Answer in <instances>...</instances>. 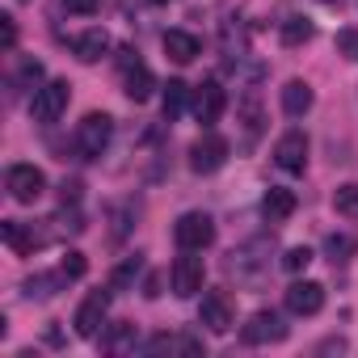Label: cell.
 Listing matches in <instances>:
<instances>
[{
  "label": "cell",
  "instance_id": "6da1fadb",
  "mask_svg": "<svg viewBox=\"0 0 358 358\" xmlns=\"http://www.w3.org/2000/svg\"><path fill=\"white\" fill-rule=\"evenodd\" d=\"M173 241H177V249L203 253V249L215 241V220H211V215H203V211H186L182 220L173 224Z\"/></svg>",
  "mask_w": 358,
  "mask_h": 358
},
{
  "label": "cell",
  "instance_id": "7a4b0ae2",
  "mask_svg": "<svg viewBox=\"0 0 358 358\" xmlns=\"http://www.w3.org/2000/svg\"><path fill=\"white\" fill-rule=\"evenodd\" d=\"M110 135H114V118L110 114H85V122L76 127V152L85 160H97L110 148Z\"/></svg>",
  "mask_w": 358,
  "mask_h": 358
},
{
  "label": "cell",
  "instance_id": "3957f363",
  "mask_svg": "<svg viewBox=\"0 0 358 358\" xmlns=\"http://www.w3.org/2000/svg\"><path fill=\"white\" fill-rule=\"evenodd\" d=\"M68 97H72L68 80H47L43 89H34V97H30V114H34V122H59L64 110H68Z\"/></svg>",
  "mask_w": 358,
  "mask_h": 358
},
{
  "label": "cell",
  "instance_id": "277c9868",
  "mask_svg": "<svg viewBox=\"0 0 358 358\" xmlns=\"http://www.w3.org/2000/svg\"><path fill=\"white\" fill-rule=\"evenodd\" d=\"M169 282H173V295H182V299L199 295L203 282H207V266H203V257H194L190 249H182V257H177L173 270H169Z\"/></svg>",
  "mask_w": 358,
  "mask_h": 358
},
{
  "label": "cell",
  "instance_id": "5b68a950",
  "mask_svg": "<svg viewBox=\"0 0 358 358\" xmlns=\"http://www.w3.org/2000/svg\"><path fill=\"white\" fill-rule=\"evenodd\" d=\"M241 337H245L249 345H270V341H282V337H287V320H282L278 312L262 308V312H253V316H249V324L241 329Z\"/></svg>",
  "mask_w": 358,
  "mask_h": 358
},
{
  "label": "cell",
  "instance_id": "8992f818",
  "mask_svg": "<svg viewBox=\"0 0 358 358\" xmlns=\"http://www.w3.org/2000/svg\"><path fill=\"white\" fill-rule=\"evenodd\" d=\"M5 182H9V194H13L17 203H38L43 190H47V177H43V169H34V164H13Z\"/></svg>",
  "mask_w": 358,
  "mask_h": 358
},
{
  "label": "cell",
  "instance_id": "52a82bcc",
  "mask_svg": "<svg viewBox=\"0 0 358 358\" xmlns=\"http://www.w3.org/2000/svg\"><path fill=\"white\" fill-rule=\"evenodd\" d=\"M224 160H228V139L215 135V131H207V135L190 148V169H194V173H215Z\"/></svg>",
  "mask_w": 358,
  "mask_h": 358
},
{
  "label": "cell",
  "instance_id": "ba28073f",
  "mask_svg": "<svg viewBox=\"0 0 358 358\" xmlns=\"http://www.w3.org/2000/svg\"><path fill=\"white\" fill-rule=\"evenodd\" d=\"M224 106H228V93H224V85H220V80H203V85L194 89V118H199L203 127L220 122Z\"/></svg>",
  "mask_w": 358,
  "mask_h": 358
},
{
  "label": "cell",
  "instance_id": "9c48e42d",
  "mask_svg": "<svg viewBox=\"0 0 358 358\" xmlns=\"http://www.w3.org/2000/svg\"><path fill=\"white\" fill-rule=\"evenodd\" d=\"M324 308V287L303 278V282H291L287 287V312L291 316H316Z\"/></svg>",
  "mask_w": 358,
  "mask_h": 358
},
{
  "label": "cell",
  "instance_id": "30bf717a",
  "mask_svg": "<svg viewBox=\"0 0 358 358\" xmlns=\"http://www.w3.org/2000/svg\"><path fill=\"white\" fill-rule=\"evenodd\" d=\"M106 312H110V291H93L80 308H76V333L80 337H97L101 333V324H106Z\"/></svg>",
  "mask_w": 358,
  "mask_h": 358
},
{
  "label": "cell",
  "instance_id": "8fae6325",
  "mask_svg": "<svg viewBox=\"0 0 358 358\" xmlns=\"http://www.w3.org/2000/svg\"><path fill=\"white\" fill-rule=\"evenodd\" d=\"M274 160H278V169H287V173H303V169H308V135H303V131H287V135L274 143Z\"/></svg>",
  "mask_w": 358,
  "mask_h": 358
},
{
  "label": "cell",
  "instance_id": "7c38bea8",
  "mask_svg": "<svg viewBox=\"0 0 358 358\" xmlns=\"http://www.w3.org/2000/svg\"><path fill=\"white\" fill-rule=\"evenodd\" d=\"M199 320L211 333H228L232 329V299H228V291H207L203 303H199Z\"/></svg>",
  "mask_w": 358,
  "mask_h": 358
},
{
  "label": "cell",
  "instance_id": "4fadbf2b",
  "mask_svg": "<svg viewBox=\"0 0 358 358\" xmlns=\"http://www.w3.org/2000/svg\"><path fill=\"white\" fill-rule=\"evenodd\" d=\"M164 55H169L173 64H194V59L203 55V43H199L190 30H169V34H164Z\"/></svg>",
  "mask_w": 358,
  "mask_h": 358
},
{
  "label": "cell",
  "instance_id": "5bb4252c",
  "mask_svg": "<svg viewBox=\"0 0 358 358\" xmlns=\"http://www.w3.org/2000/svg\"><path fill=\"white\" fill-rule=\"evenodd\" d=\"M0 236H5V245H9L13 253H22V257H30V253H34V249L47 241L43 232H34L30 224H17V220H9L5 228H0Z\"/></svg>",
  "mask_w": 358,
  "mask_h": 358
},
{
  "label": "cell",
  "instance_id": "9a60e30c",
  "mask_svg": "<svg viewBox=\"0 0 358 358\" xmlns=\"http://www.w3.org/2000/svg\"><path fill=\"white\" fill-rule=\"evenodd\" d=\"M262 215H266L270 224L291 220V215H295V194H291V190H282V186H270V190H266V199H262Z\"/></svg>",
  "mask_w": 358,
  "mask_h": 358
},
{
  "label": "cell",
  "instance_id": "2e32d148",
  "mask_svg": "<svg viewBox=\"0 0 358 358\" xmlns=\"http://www.w3.org/2000/svg\"><path fill=\"white\" fill-rule=\"evenodd\" d=\"M148 354H203V341L186 333H160L148 341Z\"/></svg>",
  "mask_w": 358,
  "mask_h": 358
},
{
  "label": "cell",
  "instance_id": "e0dca14e",
  "mask_svg": "<svg viewBox=\"0 0 358 358\" xmlns=\"http://www.w3.org/2000/svg\"><path fill=\"white\" fill-rule=\"evenodd\" d=\"M312 101H316L312 85H303V80H287V85H282V110H287L291 118H303V114L312 110Z\"/></svg>",
  "mask_w": 358,
  "mask_h": 358
},
{
  "label": "cell",
  "instance_id": "ac0fdd59",
  "mask_svg": "<svg viewBox=\"0 0 358 358\" xmlns=\"http://www.w3.org/2000/svg\"><path fill=\"white\" fill-rule=\"evenodd\" d=\"M72 47H76V55H80L85 64H97V59L110 51V34H106L101 26H93V30H85L80 38H72Z\"/></svg>",
  "mask_w": 358,
  "mask_h": 358
},
{
  "label": "cell",
  "instance_id": "d6986e66",
  "mask_svg": "<svg viewBox=\"0 0 358 358\" xmlns=\"http://www.w3.org/2000/svg\"><path fill=\"white\" fill-rule=\"evenodd\" d=\"M122 85H127L122 93H127V97L139 106V101H148V97H152V89H156V76H152L143 64H131V68H127V76H122Z\"/></svg>",
  "mask_w": 358,
  "mask_h": 358
},
{
  "label": "cell",
  "instance_id": "ffe728a7",
  "mask_svg": "<svg viewBox=\"0 0 358 358\" xmlns=\"http://www.w3.org/2000/svg\"><path fill=\"white\" fill-rule=\"evenodd\" d=\"M186 101H190V85H186V80H169V85H164V118H169V122L182 118Z\"/></svg>",
  "mask_w": 358,
  "mask_h": 358
},
{
  "label": "cell",
  "instance_id": "44dd1931",
  "mask_svg": "<svg viewBox=\"0 0 358 358\" xmlns=\"http://www.w3.org/2000/svg\"><path fill=\"white\" fill-rule=\"evenodd\" d=\"M278 34H282V43H287V47H303V43L312 38V22H308V17H299V13H291V17L278 26Z\"/></svg>",
  "mask_w": 358,
  "mask_h": 358
},
{
  "label": "cell",
  "instance_id": "7402d4cb",
  "mask_svg": "<svg viewBox=\"0 0 358 358\" xmlns=\"http://www.w3.org/2000/svg\"><path fill=\"white\" fill-rule=\"evenodd\" d=\"M59 282H68V278L64 274H34V278H26V295L30 299H51Z\"/></svg>",
  "mask_w": 358,
  "mask_h": 358
},
{
  "label": "cell",
  "instance_id": "603a6c76",
  "mask_svg": "<svg viewBox=\"0 0 358 358\" xmlns=\"http://www.w3.org/2000/svg\"><path fill=\"white\" fill-rule=\"evenodd\" d=\"M354 249H358V245H354V236H337V232H333V236H324V253H329V262H333V266L350 262V257H354Z\"/></svg>",
  "mask_w": 358,
  "mask_h": 358
},
{
  "label": "cell",
  "instance_id": "cb8c5ba5",
  "mask_svg": "<svg viewBox=\"0 0 358 358\" xmlns=\"http://www.w3.org/2000/svg\"><path fill=\"white\" fill-rule=\"evenodd\" d=\"M333 207H337V215H345V220H358V186L350 182V186H337V194H333Z\"/></svg>",
  "mask_w": 358,
  "mask_h": 358
},
{
  "label": "cell",
  "instance_id": "d4e9b609",
  "mask_svg": "<svg viewBox=\"0 0 358 358\" xmlns=\"http://www.w3.org/2000/svg\"><path fill=\"white\" fill-rule=\"evenodd\" d=\"M139 266H143V262H139V253H135V257H127V262H122V266H118V270L110 274V291H127V287L135 282Z\"/></svg>",
  "mask_w": 358,
  "mask_h": 358
},
{
  "label": "cell",
  "instance_id": "484cf974",
  "mask_svg": "<svg viewBox=\"0 0 358 358\" xmlns=\"http://www.w3.org/2000/svg\"><path fill=\"white\" fill-rule=\"evenodd\" d=\"M308 266H312V249H308V245H295V249L282 253V270H287V274H303Z\"/></svg>",
  "mask_w": 358,
  "mask_h": 358
},
{
  "label": "cell",
  "instance_id": "4316f807",
  "mask_svg": "<svg viewBox=\"0 0 358 358\" xmlns=\"http://www.w3.org/2000/svg\"><path fill=\"white\" fill-rule=\"evenodd\" d=\"M85 270H89V262H85V253H68V257H64V266H59V274H64L68 282H72V278H80Z\"/></svg>",
  "mask_w": 358,
  "mask_h": 358
},
{
  "label": "cell",
  "instance_id": "83f0119b",
  "mask_svg": "<svg viewBox=\"0 0 358 358\" xmlns=\"http://www.w3.org/2000/svg\"><path fill=\"white\" fill-rule=\"evenodd\" d=\"M337 51L358 64V30H337Z\"/></svg>",
  "mask_w": 358,
  "mask_h": 358
},
{
  "label": "cell",
  "instance_id": "f1b7e54d",
  "mask_svg": "<svg viewBox=\"0 0 358 358\" xmlns=\"http://www.w3.org/2000/svg\"><path fill=\"white\" fill-rule=\"evenodd\" d=\"M0 47H5V51H13L17 47V22L5 13V17H0Z\"/></svg>",
  "mask_w": 358,
  "mask_h": 358
},
{
  "label": "cell",
  "instance_id": "f546056e",
  "mask_svg": "<svg viewBox=\"0 0 358 358\" xmlns=\"http://www.w3.org/2000/svg\"><path fill=\"white\" fill-rule=\"evenodd\" d=\"M64 9H68V13H80V17H89V13H97V0H64Z\"/></svg>",
  "mask_w": 358,
  "mask_h": 358
},
{
  "label": "cell",
  "instance_id": "4dcf8cb0",
  "mask_svg": "<svg viewBox=\"0 0 358 358\" xmlns=\"http://www.w3.org/2000/svg\"><path fill=\"white\" fill-rule=\"evenodd\" d=\"M127 341H131V329L122 324V329H114V337H106V350H127Z\"/></svg>",
  "mask_w": 358,
  "mask_h": 358
},
{
  "label": "cell",
  "instance_id": "1f68e13d",
  "mask_svg": "<svg viewBox=\"0 0 358 358\" xmlns=\"http://www.w3.org/2000/svg\"><path fill=\"white\" fill-rule=\"evenodd\" d=\"M59 199H64V207L76 203V199H80V182H64V194H59Z\"/></svg>",
  "mask_w": 358,
  "mask_h": 358
},
{
  "label": "cell",
  "instance_id": "d6a6232c",
  "mask_svg": "<svg viewBox=\"0 0 358 358\" xmlns=\"http://www.w3.org/2000/svg\"><path fill=\"white\" fill-rule=\"evenodd\" d=\"M152 5H169V0H152Z\"/></svg>",
  "mask_w": 358,
  "mask_h": 358
}]
</instances>
